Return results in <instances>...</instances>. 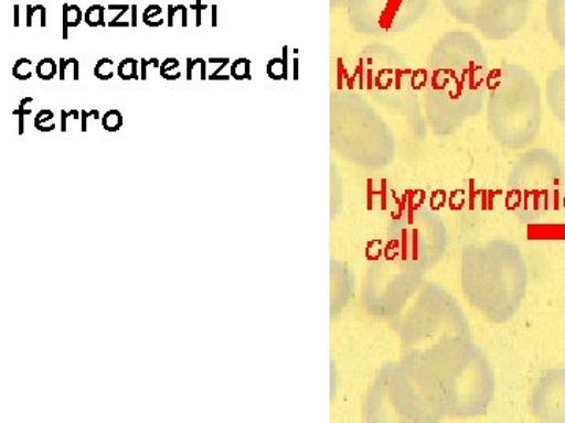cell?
<instances>
[{"mask_svg": "<svg viewBox=\"0 0 565 423\" xmlns=\"http://www.w3.org/2000/svg\"><path fill=\"white\" fill-rule=\"evenodd\" d=\"M546 102L553 117L565 126V65L550 73L546 79Z\"/></svg>", "mask_w": 565, "mask_h": 423, "instance_id": "cell-8", "label": "cell"}, {"mask_svg": "<svg viewBox=\"0 0 565 423\" xmlns=\"http://www.w3.org/2000/svg\"><path fill=\"white\" fill-rule=\"evenodd\" d=\"M118 76H120L122 80L139 79V62H137L136 58H125V61L118 65Z\"/></svg>", "mask_w": 565, "mask_h": 423, "instance_id": "cell-11", "label": "cell"}, {"mask_svg": "<svg viewBox=\"0 0 565 423\" xmlns=\"http://www.w3.org/2000/svg\"><path fill=\"white\" fill-rule=\"evenodd\" d=\"M475 35L449 32L435 44L424 90L426 111L434 131L446 135L481 110L489 65Z\"/></svg>", "mask_w": 565, "mask_h": 423, "instance_id": "cell-1", "label": "cell"}, {"mask_svg": "<svg viewBox=\"0 0 565 423\" xmlns=\"http://www.w3.org/2000/svg\"><path fill=\"white\" fill-rule=\"evenodd\" d=\"M444 6L456 21L473 25L489 40L514 36L531 11V0H444Z\"/></svg>", "mask_w": 565, "mask_h": 423, "instance_id": "cell-5", "label": "cell"}, {"mask_svg": "<svg viewBox=\"0 0 565 423\" xmlns=\"http://www.w3.org/2000/svg\"><path fill=\"white\" fill-rule=\"evenodd\" d=\"M103 126L107 132L120 131L121 126H122V117H121L120 111H118V110L107 111V113L104 115V118H103Z\"/></svg>", "mask_w": 565, "mask_h": 423, "instance_id": "cell-12", "label": "cell"}, {"mask_svg": "<svg viewBox=\"0 0 565 423\" xmlns=\"http://www.w3.org/2000/svg\"><path fill=\"white\" fill-rule=\"evenodd\" d=\"M95 76L102 80H110L114 77V62L110 58H102L96 65Z\"/></svg>", "mask_w": 565, "mask_h": 423, "instance_id": "cell-17", "label": "cell"}, {"mask_svg": "<svg viewBox=\"0 0 565 423\" xmlns=\"http://www.w3.org/2000/svg\"><path fill=\"white\" fill-rule=\"evenodd\" d=\"M212 28H217V6L212 7Z\"/></svg>", "mask_w": 565, "mask_h": 423, "instance_id": "cell-29", "label": "cell"}, {"mask_svg": "<svg viewBox=\"0 0 565 423\" xmlns=\"http://www.w3.org/2000/svg\"><path fill=\"white\" fill-rule=\"evenodd\" d=\"M84 17H82V11L77 6H63V39H68V33H66V29L68 28H77L81 24Z\"/></svg>", "mask_w": 565, "mask_h": 423, "instance_id": "cell-10", "label": "cell"}, {"mask_svg": "<svg viewBox=\"0 0 565 423\" xmlns=\"http://www.w3.org/2000/svg\"><path fill=\"white\" fill-rule=\"evenodd\" d=\"M14 28H20V6H14Z\"/></svg>", "mask_w": 565, "mask_h": 423, "instance_id": "cell-28", "label": "cell"}, {"mask_svg": "<svg viewBox=\"0 0 565 423\" xmlns=\"http://www.w3.org/2000/svg\"><path fill=\"white\" fill-rule=\"evenodd\" d=\"M178 68H180V62H178L177 58H167V61L163 62L161 66L162 77H166V79L169 80L180 79L181 74L173 73V70Z\"/></svg>", "mask_w": 565, "mask_h": 423, "instance_id": "cell-19", "label": "cell"}, {"mask_svg": "<svg viewBox=\"0 0 565 423\" xmlns=\"http://www.w3.org/2000/svg\"><path fill=\"white\" fill-rule=\"evenodd\" d=\"M232 76L237 80L250 79V61L237 58L232 66Z\"/></svg>", "mask_w": 565, "mask_h": 423, "instance_id": "cell-13", "label": "cell"}, {"mask_svg": "<svg viewBox=\"0 0 565 423\" xmlns=\"http://www.w3.org/2000/svg\"><path fill=\"white\" fill-rule=\"evenodd\" d=\"M35 13H36L35 7L28 6V22H25V24H28V28H32V25H33L32 18H33V14H35Z\"/></svg>", "mask_w": 565, "mask_h": 423, "instance_id": "cell-25", "label": "cell"}, {"mask_svg": "<svg viewBox=\"0 0 565 423\" xmlns=\"http://www.w3.org/2000/svg\"><path fill=\"white\" fill-rule=\"evenodd\" d=\"M104 7L102 6H93L85 13L84 20L87 22L90 28H99V25H106L104 22Z\"/></svg>", "mask_w": 565, "mask_h": 423, "instance_id": "cell-15", "label": "cell"}, {"mask_svg": "<svg viewBox=\"0 0 565 423\" xmlns=\"http://www.w3.org/2000/svg\"><path fill=\"white\" fill-rule=\"evenodd\" d=\"M430 0H371L367 28L375 33L394 35L411 29L429 9Z\"/></svg>", "mask_w": 565, "mask_h": 423, "instance_id": "cell-6", "label": "cell"}, {"mask_svg": "<svg viewBox=\"0 0 565 423\" xmlns=\"http://www.w3.org/2000/svg\"><path fill=\"white\" fill-rule=\"evenodd\" d=\"M545 21L553 41L565 51V0H546Z\"/></svg>", "mask_w": 565, "mask_h": 423, "instance_id": "cell-9", "label": "cell"}, {"mask_svg": "<svg viewBox=\"0 0 565 423\" xmlns=\"http://www.w3.org/2000/svg\"><path fill=\"white\" fill-rule=\"evenodd\" d=\"M463 293L492 322L511 321L527 289V267L516 245L494 240L463 254Z\"/></svg>", "mask_w": 565, "mask_h": 423, "instance_id": "cell-2", "label": "cell"}, {"mask_svg": "<svg viewBox=\"0 0 565 423\" xmlns=\"http://www.w3.org/2000/svg\"><path fill=\"white\" fill-rule=\"evenodd\" d=\"M32 101V98H25L22 99L20 109L14 111V113L20 115V133H24V115L31 113V109H25V104H29Z\"/></svg>", "mask_w": 565, "mask_h": 423, "instance_id": "cell-21", "label": "cell"}, {"mask_svg": "<svg viewBox=\"0 0 565 423\" xmlns=\"http://www.w3.org/2000/svg\"><path fill=\"white\" fill-rule=\"evenodd\" d=\"M174 14H177V9H174L173 6L169 7V21H167V24H169V28H173L174 25Z\"/></svg>", "mask_w": 565, "mask_h": 423, "instance_id": "cell-27", "label": "cell"}, {"mask_svg": "<svg viewBox=\"0 0 565 423\" xmlns=\"http://www.w3.org/2000/svg\"><path fill=\"white\" fill-rule=\"evenodd\" d=\"M13 76L18 80H28L32 77V62L29 58H20L13 66Z\"/></svg>", "mask_w": 565, "mask_h": 423, "instance_id": "cell-16", "label": "cell"}, {"mask_svg": "<svg viewBox=\"0 0 565 423\" xmlns=\"http://www.w3.org/2000/svg\"><path fill=\"white\" fill-rule=\"evenodd\" d=\"M182 11V28H188L189 25V17H188V7L180 6Z\"/></svg>", "mask_w": 565, "mask_h": 423, "instance_id": "cell-26", "label": "cell"}, {"mask_svg": "<svg viewBox=\"0 0 565 423\" xmlns=\"http://www.w3.org/2000/svg\"><path fill=\"white\" fill-rule=\"evenodd\" d=\"M54 113L51 110H41L39 117L35 118V128L41 132L54 131L55 126L51 124Z\"/></svg>", "mask_w": 565, "mask_h": 423, "instance_id": "cell-18", "label": "cell"}, {"mask_svg": "<svg viewBox=\"0 0 565 423\" xmlns=\"http://www.w3.org/2000/svg\"><path fill=\"white\" fill-rule=\"evenodd\" d=\"M129 10H132L131 7H128V9H125L121 11V13H118L117 17L114 18L109 22V28H129V22H120L121 18L125 17L126 13H128Z\"/></svg>", "mask_w": 565, "mask_h": 423, "instance_id": "cell-22", "label": "cell"}, {"mask_svg": "<svg viewBox=\"0 0 565 423\" xmlns=\"http://www.w3.org/2000/svg\"><path fill=\"white\" fill-rule=\"evenodd\" d=\"M154 18H162V9L159 6H150L143 13V22L150 28H159L158 21H154Z\"/></svg>", "mask_w": 565, "mask_h": 423, "instance_id": "cell-20", "label": "cell"}, {"mask_svg": "<svg viewBox=\"0 0 565 423\" xmlns=\"http://www.w3.org/2000/svg\"><path fill=\"white\" fill-rule=\"evenodd\" d=\"M36 10L40 11V17H41L40 25H41V28H46V9H44L43 6H40V9H39V6H36Z\"/></svg>", "mask_w": 565, "mask_h": 423, "instance_id": "cell-24", "label": "cell"}, {"mask_svg": "<svg viewBox=\"0 0 565 423\" xmlns=\"http://www.w3.org/2000/svg\"><path fill=\"white\" fill-rule=\"evenodd\" d=\"M55 73H57V65L52 58H43L36 66V74L41 80L54 79Z\"/></svg>", "mask_w": 565, "mask_h": 423, "instance_id": "cell-14", "label": "cell"}, {"mask_svg": "<svg viewBox=\"0 0 565 423\" xmlns=\"http://www.w3.org/2000/svg\"><path fill=\"white\" fill-rule=\"evenodd\" d=\"M193 10H196V25H202V11L206 10V6H202V0H196V6L192 7Z\"/></svg>", "mask_w": 565, "mask_h": 423, "instance_id": "cell-23", "label": "cell"}, {"mask_svg": "<svg viewBox=\"0 0 565 423\" xmlns=\"http://www.w3.org/2000/svg\"><path fill=\"white\" fill-rule=\"evenodd\" d=\"M542 121L544 107L537 80L525 66L509 63L498 74L487 102L490 133L505 150H525L541 133Z\"/></svg>", "mask_w": 565, "mask_h": 423, "instance_id": "cell-3", "label": "cell"}, {"mask_svg": "<svg viewBox=\"0 0 565 423\" xmlns=\"http://www.w3.org/2000/svg\"><path fill=\"white\" fill-rule=\"evenodd\" d=\"M147 61H141V79H147Z\"/></svg>", "mask_w": 565, "mask_h": 423, "instance_id": "cell-30", "label": "cell"}, {"mask_svg": "<svg viewBox=\"0 0 565 423\" xmlns=\"http://www.w3.org/2000/svg\"><path fill=\"white\" fill-rule=\"evenodd\" d=\"M531 413L541 422L565 423V369L548 370L531 393Z\"/></svg>", "mask_w": 565, "mask_h": 423, "instance_id": "cell-7", "label": "cell"}, {"mask_svg": "<svg viewBox=\"0 0 565 423\" xmlns=\"http://www.w3.org/2000/svg\"><path fill=\"white\" fill-rule=\"evenodd\" d=\"M511 206L525 225H545L561 209L564 169L555 152L527 151L509 174Z\"/></svg>", "mask_w": 565, "mask_h": 423, "instance_id": "cell-4", "label": "cell"}, {"mask_svg": "<svg viewBox=\"0 0 565 423\" xmlns=\"http://www.w3.org/2000/svg\"><path fill=\"white\" fill-rule=\"evenodd\" d=\"M137 25V6H132V28Z\"/></svg>", "mask_w": 565, "mask_h": 423, "instance_id": "cell-31", "label": "cell"}]
</instances>
